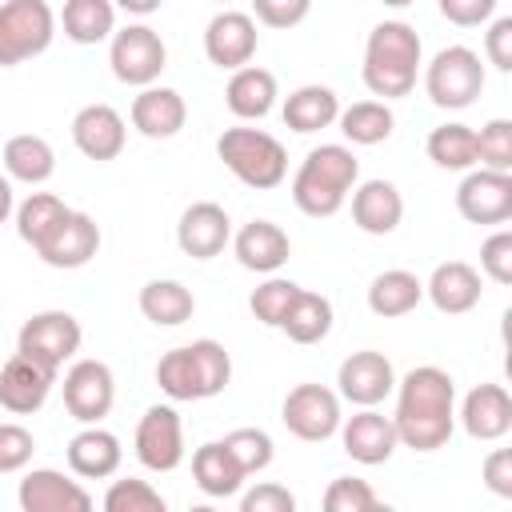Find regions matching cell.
I'll return each mask as SVG.
<instances>
[{
    "mask_svg": "<svg viewBox=\"0 0 512 512\" xmlns=\"http://www.w3.org/2000/svg\"><path fill=\"white\" fill-rule=\"evenodd\" d=\"M396 440L412 452H436L452 440L456 428V380L436 368L420 364L404 380H396Z\"/></svg>",
    "mask_w": 512,
    "mask_h": 512,
    "instance_id": "1",
    "label": "cell"
},
{
    "mask_svg": "<svg viewBox=\"0 0 512 512\" xmlns=\"http://www.w3.org/2000/svg\"><path fill=\"white\" fill-rule=\"evenodd\" d=\"M420 56H424V44H420L412 24L380 20L364 40V64H360L364 88L380 100L408 96L416 88V76H420V64H424Z\"/></svg>",
    "mask_w": 512,
    "mask_h": 512,
    "instance_id": "2",
    "label": "cell"
},
{
    "mask_svg": "<svg viewBox=\"0 0 512 512\" xmlns=\"http://www.w3.org/2000/svg\"><path fill=\"white\" fill-rule=\"evenodd\" d=\"M356 184H360L356 152L348 144H320L300 160L292 176V204L312 220H328L344 208Z\"/></svg>",
    "mask_w": 512,
    "mask_h": 512,
    "instance_id": "3",
    "label": "cell"
},
{
    "mask_svg": "<svg viewBox=\"0 0 512 512\" xmlns=\"http://www.w3.org/2000/svg\"><path fill=\"white\" fill-rule=\"evenodd\" d=\"M216 156L224 160V168H228L240 184H248V188H256V192L280 188L284 176H288V152H284V144H280L272 132H264V128H244V124L224 128L220 140H216Z\"/></svg>",
    "mask_w": 512,
    "mask_h": 512,
    "instance_id": "4",
    "label": "cell"
},
{
    "mask_svg": "<svg viewBox=\"0 0 512 512\" xmlns=\"http://www.w3.org/2000/svg\"><path fill=\"white\" fill-rule=\"evenodd\" d=\"M424 92L436 108L460 112L468 104H476V96L484 92V64L480 52L464 48V44H448L440 48L428 64H424Z\"/></svg>",
    "mask_w": 512,
    "mask_h": 512,
    "instance_id": "5",
    "label": "cell"
},
{
    "mask_svg": "<svg viewBox=\"0 0 512 512\" xmlns=\"http://www.w3.org/2000/svg\"><path fill=\"white\" fill-rule=\"evenodd\" d=\"M56 36V12L48 0H4L0 4V68H16L48 52Z\"/></svg>",
    "mask_w": 512,
    "mask_h": 512,
    "instance_id": "6",
    "label": "cell"
},
{
    "mask_svg": "<svg viewBox=\"0 0 512 512\" xmlns=\"http://www.w3.org/2000/svg\"><path fill=\"white\" fill-rule=\"evenodd\" d=\"M108 64H112V76L120 84H132V88H148L160 80L164 64H168V48L160 40L156 28L148 24H128L120 32L108 36Z\"/></svg>",
    "mask_w": 512,
    "mask_h": 512,
    "instance_id": "7",
    "label": "cell"
},
{
    "mask_svg": "<svg viewBox=\"0 0 512 512\" xmlns=\"http://www.w3.org/2000/svg\"><path fill=\"white\" fill-rule=\"evenodd\" d=\"M80 340H84V332H80V320L72 312L44 308V312H36V316H28L20 324L16 352H24V356H32V360H40V364L60 372L80 352Z\"/></svg>",
    "mask_w": 512,
    "mask_h": 512,
    "instance_id": "8",
    "label": "cell"
},
{
    "mask_svg": "<svg viewBox=\"0 0 512 512\" xmlns=\"http://www.w3.org/2000/svg\"><path fill=\"white\" fill-rule=\"evenodd\" d=\"M280 420L296 440L320 444L340 432V396L324 384H296L280 404Z\"/></svg>",
    "mask_w": 512,
    "mask_h": 512,
    "instance_id": "9",
    "label": "cell"
},
{
    "mask_svg": "<svg viewBox=\"0 0 512 512\" xmlns=\"http://www.w3.org/2000/svg\"><path fill=\"white\" fill-rule=\"evenodd\" d=\"M132 448H136V460L148 472H176L184 464V424H180V412L172 404L144 408V416L136 424V436H132Z\"/></svg>",
    "mask_w": 512,
    "mask_h": 512,
    "instance_id": "10",
    "label": "cell"
},
{
    "mask_svg": "<svg viewBox=\"0 0 512 512\" xmlns=\"http://www.w3.org/2000/svg\"><path fill=\"white\" fill-rule=\"evenodd\" d=\"M60 388L68 416L80 424H100L116 404V376L104 360H72Z\"/></svg>",
    "mask_w": 512,
    "mask_h": 512,
    "instance_id": "11",
    "label": "cell"
},
{
    "mask_svg": "<svg viewBox=\"0 0 512 512\" xmlns=\"http://www.w3.org/2000/svg\"><path fill=\"white\" fill-rule=\"evenodd\" d=\"M336 384H340V388H336L340 400H348V404H356V408H376L380 400L392 396V388H396V368H392V360H388L384 352L360 348V352H352V356L340 360Z\"/></svg>",
    "mask_w": 512,
    "mask_h": 512,
    "instance_id": "12",
    "label": "cell"
},
{
    "mask_svg": "<svg viewBox=\"0 0 512 512\" xmlns=\"http://www.w3.org/2000/svg\"><path fill=\"white\" fill-rule=\"evenodd\" d=\"M456 212L468 224H504L512 220V172L468 168L456 188Z\"/></svg>",
    "mask_w": 512,
    "mask_h": 512,
    "instance_id": "13",
    "label": "cell"
},
{
    "mask_svg": "<svg viewBox=\"0 0 512 512\" xmlns=\"http://www.w3.org/2000/svg\"><path fill=\"white\" fill-rule=\"evenodd\" d=\"M52 384H56V368H48L24 352H12L0 368V408L12 416H32L52 396Z\"/></svg>",
    "mask_w": 512,
    "mask_h": 512,
    "instance_id": "14",
    "label": "cell"
},
{
    "mask_svg": "<svg viewBox=\"0 0 512 512\" xmlns=\"http://www.w3.org/2000/svg\"><path fill=\"white\" fill-rule=\"evenodd\" d=\"M256 44H260V32H256L252 12L224 8V12H216V16L208 20V28H204V56H208L216 68H228V72L252 64Z\"/></svg>",
    "mask_w": 512,
    "mask_h": 512,
    "instance_id": "15",
    "label": "cell"
},
{
    "mask_svg": "<svg viewBox=\"0 0 512 512\" xmlns=\"http://www.w3.org/2000/svg\"><path fill=\"white\" fill-rule=\"evenodd\" d=\"M48 268H64V272H72V268H84L96 252H100V224L88 216V212H76V208H68L64 212V220L44 236V244L40 248H32Z\"/></svg>",
    "mask_w": 512,
    "mask_h": 512,
    "instance_id": "16",
    "label": "cell"
},
{
    "mask_svg": "<svg viewBox=\"0 0 512 512\" xmlns=\"http://www.w3.org/2000/svg\"><path fill=\"white\" fill-rule=\"evenodd\" d=\"M16 500L24 512H88L92 508V492L64 476L60 468H32L20 476Z\"/></svg>",
    "mask_w": 512,
    "mask_h": 512,
    "instance_id": "17",
    "label": "cell"
},
{
    "mask_svg": "<svg viewBox=\"0 0 512 512\" xmlns=\"http://www.w3.org/2000/svg\"><path fill=\"white\" fill-rule=\"evenodd\" d=\"M228 240H232V220H228L224 204H216V200H196L176 220V244L192 260L220 256L228 248Z\"/></svg>",
    "mask_w": 512,
    "mask_h": 512,
    "instance_id": "18",
    "label": "cell"
},
{
    "mask_svg": "<svg viewBox=\"0 0 512 512\" xmlns=\"http://www.w3.org/2000/svg\"><path fill=\"white\" fill-rule=\"evenodd\" d=\"M124 140H128V124L112 104H84L72 116V144L96 164L116 160L124 152Z\"/></svg>",
    "mask_w": 512,
    "mask_h": 512,
    "instance_id": "19",
    "label": "cell"
},
{
    "mask_svg": "<svg viewBox=\"0 0 512 512\" xmlns=\"http://www.w3.org/2000/svg\"><path fill=\"white\" fill-rule=\"evenodd\" d=\"M460 428L472 436V440H504L512 432V396L504 384H476L464 400H460V412H456Z\"/></svg>",
    "mask_w": 512,
    "mask_h": 512,
    "instance_id": "20",
    "label": "cell"
},
{
    "mask_svg": "<svg viewBox=\"0 0 512 512\" xmlns=\"http://www.w3.org/2000/svg\"><path fill=\"white\" fill-rule=\"evenodd\" d=\"M340 444L356 464H368V468L392 460V452L400 448L392 416H384L376 408H360L348 420H340Z\"/></svg>",
    "mask_w": 512,
    "mask_h": 512,
    "instance_id": "21",
    "label": "cell"
},
{
    "mask_svg": "<svg viewBox=\"0 0 512 512\" xmlns=\"http://www.w3.org/2000/svg\"><path fill=\"white\" fill-rule=\"evenodd\" d=\"M424 296L432 300L436 312L444 316H464L480 304L484 296V276L480 268H472L468 260H444L432 268L428 284H424Z\"/></svg>",
    "mask_w": 512,
    "mask_h": 512,
    "instance_id": "22",
    "label": "cell"
},
{
    "mask_svg": "<svg viewBox=\"0 0 512 512\" xmlns=\"http://www.w3.org/2000/svg\"><path fill=\"white\" fill-rule=\"evenodd\" d=\"M128 120L140 136L148 140H172L184 120H188V104L176 88H164V84H148L132 96V108H128Z\"/></svg>",
    "mask_w": 512,
    "mask_h": 512,
    "instance_id": "23",
    "label": "cell"
},
{
    "mask_svg": "<svg viewBox=\"0 0 512 512\" xmlns=\"http://www.w3.org/2000/svg\"><path fill=\"white\" fill-rule=\"evenodd\" d=\"M228 244H232L236 260H240V268L260 272V276L280 272V268L288 264V256H292L288 232H284L280 224H272V220H248Z\"/></svg>",
    "mask_w": 512,
    "mask_h": 512,
    "instance_id": "24",
    "label": "cell"
},
{
    "mask_svg": "<svg viewBox=\"0 0 512 512\" xmlns=\"http://www.w3.org/2000/svg\"><path fill=\"white\" fill-rule=\"evenodd\" d=\"M352 224L368 236H388L404 220V196L392 180H364L352 192Z\"/></svg>",
    "mask_w": 512,
    "mask_h": 512,
    "instance_id": "25",
    "label": "cell"
},
{
    "mask_svg": "<svg viewBox=\"0 0 512 512\" xmlns=\"http://www.w3.org/2000/svg\"><path fill=\"white\" fill-rule=\"evenodd\" d=\"M120 460H124L120 436L108 432V428H100V424H84L68 440V468L80 480H108V476H116Z\"/></svg>",
    "mask_w": 512,
    "mask_h": 512,
    "instance_id": "26",
    "label": "cell"
},
{
    "mask_svg": "<svg viewBox=\"0 0 512 512\" xmlns=\"http://www.w3.org/2000/svg\"><path fill=\"white\" fill-rule=\"evenodd\" d=\"M276 96H280L276 76H272L268 68H260V64L236 68V72L228 76V84H224V104H228V112H232L236 120H264V116L272 112Z\"/></svg>",
    "mask_w": 512,
    "mask_h": 512,
    "instance_id": "27",
    "label": "cell"
},
{
    "mask_svg": "<svg viewBox=\"0 0 512 512\" xmlns=\"http://www.w3.org/2000/svg\"><path fill=\"white\" fill-rule=\"evenodd\" d=\"M192 480L204 496L212 500H224V496H236L244 488V468L236 464V456L224 448V440H208L192 452Z\"/></svg>",
    "mask_w": 512,
    "mask_h": 512,
    "instance_id": "28",
    "label": "cell"
},
{
    "mask_svg": "<svg viewBox=\"0 0 512 512\" xmlns=\"http://www.w3.org/2000/svg\"><path fill=\"white\" fill-rule=\"evenodd\" d=\"M284 124L292 132H320V128H332L336 116H340V96L328 88V84H300L296 92L284 96V108H280Z\"/></svg>",
    "mask_w": 512,
    "mask_h": 512,
    "instance_id": "29",
    "label": "cell"
},
{
    "mask_svg": "<svg viewBox=\"0 0 512 512\" xmlns=\"http://www.w3.org/2000/svg\"><path fill=\"white\" fill-rule=\"evenodd\" d=\"M4 172L8 180H20V184H44L52 172H56V152L44 136L36 132H20V136H8L4 140Z\"/></svg>",
    "mask_w": 512,
    "mask_h": 512,
    "instance_id": "30",
    "label": "cell"
},
{
    "mask_svg": "<svg viewBox=\"0 0 512 512\" xmlns=\"http://www.w3.org/2000/svg\"><path fill=\"white\" fill-rule=\"evenodd\" d=\"M420 300H424V280L416 272H408V268H384L368 284V308L376 316H384V320L408 316Z\"/></svg>",
    "mask_w": 512,
    "mask_h": 512,
    "instance_id": "31",
    "label": "cell"
},
{
    "mask_svg": "<svg viewBox=\"0 0 512 512\" xmlns=\"http://www.w3.org/2000/svg\"><path fill=\"white\" fill-rule=\"evenodd\" d=\"M332 300L312 292V288H300L296 300L288 304L284 320H280V332L292 340V344H320L328 332H332Z\"/></svg>",
    "mask_w": 512,
    "mask_h": 512,
    "instance_id": "32",
    "label": "cell"
},
{
    "mask_svg": "<svg viewBox=\"0 0 512 512\" xmlns=\"http://www.w3.org/2000/svg\"><path fill=\"white\" fill-rule=\"evenodd\" d=\"M136 304H140L144 320H152L156 328H176V324L192 320V312H196V296L180 280H148L140 288Z\"/></svg>",
    "mask_w": 512,
    "mask_h": 512,
    "instance_id": "33",
    "label": "cell"
},
{
    "mask_svg": "<svg viewBox=\"0 0 512 512\" xmlns=\"http://www.w3.org/2000/svg\"><path fill=\"white\" fill-rule=\"evenodd\" d=\"M340 132L348 144L356 148H372V144H384L396 128V116L388 108V100H356L348 108H340Z\"/></svg>",
    "mask_w": 512,
    "mask_h": 512,
    "instance_id": "34",
    "label": "cell"
},
{
    "mask_svg": "<svg viewBox=\"0 0 512 512\" xmlns=\"http://www.w3.org/2000/svg\"><path fill=\"white\" fill-rule=\"evenodd\" d=\"M60 28L72 44H100L116 32V4L112 0H64Z\"/></svg>",
    "mask_w": 512,
    "mask_h": 512,
    "instance_id": "35",
    "label": "cell"
},
{
    "mask_svg": "<svg viewBox=\"0 0 512 512\" xmlns=\"http://www.w3.org/2000/svg\"><path fill=\"white\" fill-rule=\"evenodd\" d=\"M424 152L444 172H468V168H476V128H468L460 120L440 124V128L428 132Z\"/></svg>",
    "mask_w": 512,
    "mask_h": 512,
    "instance_id": "36",
    "label": "cell"
},
{
    "mask_svg": "<svg viewBox=\"0 0 512 512\" xmlns=\"http://www.w3.org/2000/svg\"><path fill=\"white\" fill-rule=\"evenodd\" d=\"M64 212H68V204L60 200V196H52V192H32L28 200H20L16 204V236L28 244V248H40L44 244V236L64 220Z\"/></svg>",
    "mask_w": 512,
    "mask_h": 512,
    "instance_id": "37",
    "label": "cell"
},
{
    "mask_svg": "<svg viewBox=\"0 0 512 512\" xmlns=\"http://www.w3.org/2000/svg\"><path fill=\"white\" fill-rule=\"evenodd\" d=\"M156 384L168 400L184 404V400H200V380H196V364H192V352L188 344L184 348H168L160 360H156Z\"/></svg>",
    "mask_w": 512,
    "mask_h": 512,
    "instance_id": "38",
    "label": "cell"
},
{
    "mask_svg": "<svg viewBox=\"0 0 512 512\" xmlns=\"http://www.w3.org/2000/svg\"><path fill=\"white\" fill-rule=\"evenodd\" d=\"M188 352H192V364H196L200 400L220 396V392L228 388V380H232V356H228V348H224L220 340H208V336H204V340H192Z\"/></svg>",
    "mask_w": 512,
    "mask_h": 512,
    "instance_id": "39",
    "label": "cell"
},
{
    "mask_svg": "<svg viewBox=\"0 0 512 512\" xmlns=\"http://www.w3.org/2000/svg\"><path fill=\"white\" fill-rule=\"evenodd\" d=\"M296 292H300V284H296V280H288V276H276V272H272L260 288H252L248 308H252V316H256L264 328H280V320H284L288 304L296 300Z\"/></svg>",
    "mask_w": 512,
    "mask_h": 512,
    "instance_id": "40",
    "label": "cell"
},
{
    "mask_svg": "<svg viewBox=\"0 0 512 512\" xmlns=\"http://www.w3.org/2000/svg\"><path fill=\"white\" fill-rule=\"evenodd\" d=\"M224 448L236 456V464L244 468V476L264 472L272 464V456H276V444H272V436L264 428H232L224 436Z\"/></svg>",
    "mask_w": 512,
    "mask_h": 512,
    "instance_id": "41",
    "label": "cell"
},
{
    "mask_svg": "<svg viewBox=\"0 0 512 512\" xmlns=\"http://www.w3.org/2000/svg\"><path fill=\"white\" fill-rule=\"evenodd\" d=\"M104 512H164V496L148 480H112L104 492Z\"/></svg>",
    "mask_w": 512,
    "mask_h": 512,
    "instance_id": "42",
    "label": "cell"
},
{
    "mask_svg": "<svg viewBox=\"0 0 512 512\" xmlns=\"http://www.w3.org/2000/svg\"><path fill=\"white\" fill-rule=\"evenodd\" d=\"M476 164L492 172H512V120H488L476 132Z\"/></svg>",
    "mask_w": 512,
    "mask_h": 512,
    "instance_id": "43",
    "label": "cell"
},
{
    "mask_svg": "<svg viewBox=\"0 0 512 512\" xmlns=\"http://www.w3.org/2000/svg\"><path fill=\"white\" fill-rule=\"evenodd\" d=\"M324 508L328 512H372V508H380V496L360 476H336L324 492Z\"/></svg>",
    "mask_w": 512,
    "mask_h": 512,
    "instance_id": "44",
    "label": "cell"
},
{
    "mask_svg": "<svg viewBox=\"0 0 512 512\" xmlns=\"http://www.w3.org/2000/svg\"><path fill=\"white\" fill-rule=\"evenodd\" d=\"M32 452H36V436L16 424V420H4L0 424V476H12V472H24L32 464Z\"/></svg>",
    "mask_w": 512,
    "mask_h": 512,
    "instance_id": "45",
    "label": "cell"
},
{
    "mask_svg": "<svg viewBox=\"0 0 512 512\" xmlns=\"http://www.w3.org/2000/svg\"><path fill=\"white\" fill-rule=\"evenodd\" d=\"M480 276H488L492 284H512V232L508 228H496L480 244Z\"/></svg>",
    "mask_w": 512,
    "mask_h": 512,
    "instance_id": "46",
    "label": "cell"
},
{
    "mask_svg": "<svg viewBox=\"0 0 512 512\" xmlns=\"http://www.w3.org/2000/svg\"><path fill=\"white\" fill-rule=\"evenodd\" d=\"M312 12V0H252V20L264 28H296Z\"/></svg>",
    "mask_w": 512,
    "mask_h": 512,
    "instance_id": "47",
    "label": "cell"
},
{
    "mask_svg": "<svg viewBox=\"0 0 512 512\" xmlns=\"http://www.w3.org/2000/svg\"><path fill=\"white\" fill-rule=\"evenodd\" d=\"M292 508H296V496L272 480H264L240 496V512H292Z\"/></svg>",
    "mask_w": 512,
    "mask_h": 512,
    "instance_id": "48",
    "label": "cell"
},
{
    "mask_svg": "<svg viewBox=\"0 0 512 512\" xmlns=\"http://www.w3.org/2000/svg\"><path fill=\"white\" fill-rule=\"evenodd\" d=\"M436 8L456 28H480L496 16V0H436Z\"/></svg>",
    "mask_w": 512,
    "mask_h": 512,
    "instance_id": "49",
    "label": "cell"
},
{
    "mask_svg": "<svg viewBox=\"0 0 512 512\" xmlns=\"http://www.w3.org/2000/svg\"><path fill=\"white\" fill-rule=\"evenodd\" d=\"M484 56L492 68L512 72V16H492L484 32Z\"/></svg>",
    "mask_w": 512,
    "mask_h": 512,
    "instance_id": "50",
    "label": "cell"
},
{
    "mask_svg": "<svg viewBox=\"0 0 512 512\" xmlns=\"http://www.w3.org/2000/svg\"><path fill=\"white\" fill-rule=\"evenodd\" d=\"M484 488L500 500H512V448H492L484 456Z\"/></svg>",
    "mask_w": 512,
    "mask_h": 512,
    "instance_id": "51",
    "label": "cell"
},
{
    "mask_svg": "<svg viewBox=\"0 0 512 512\" xmlns=\"http://www.w3.org/2000/svg\"><path fill=\"white\" fill-rule=\"evenodd\" d=\"M120 12H128V16H152L164 0H112Z\"/></svg>",
    "mask_w": 512,
    "mask_h": 512,
    "instance_id": "52",
    "label": "cell"
},
{
    "mask_svg": "<svg viewBox=\"0 0 512 512\" xmlns=\"http://www.w3.org/2000/svg\"><path fill=\"white\" fill-rule=\"evenodd\" d=\"M16 212V196H12V180L8 176H0V224L8 220Z\"/></svg>",
    "mask_w": 512,
    "mask_h": 512,
    "instance_id": "53",
    "label": "cell"
},
{
    "mask_svg": "<svg viewBox=\"0 0 512 512\" xmlns=\"http://www.w3.org/2000/svg\"><path fill=\"white\" fill-rule=\"evenodd\" d=\"M388 8H408V4H416V0H384Z\"/></svg>",
    "mask_w": 512,
    "mask_h": 512,
    "instance_id": "54",
    "label": "cell"
},
{
    "mask_svg": "<svg viewBox=\"0 0 512 512\" xmlns=\"http://www.w3.org/2000/svg\"><path fill=\"white\" fill-rule=\"evenodd\" d=\"M212 4H228V0H212Z\"/></svg>",
    "mask_w": 512,
    "mask_h": 512,
    "instance_id": "55",
    "label": "cell"
}]
</instances>
